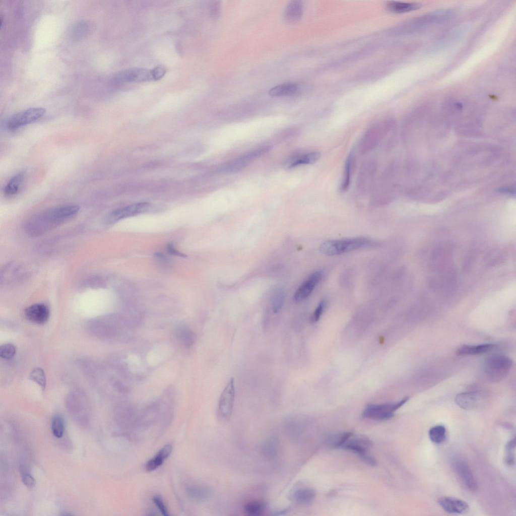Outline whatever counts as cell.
Segmentation results:
<instances>
[{
  "instance_id": "obj_1",
  "label": "cell",
  "mask_w": 516,
  "mask_h": 516,
  "mask_svg": "<svg viewBox=\"0 0 516 516\" xmlns=\"http://www.w3.org/2000/svg\"><path fill=\"white\" fill-rule=\"evenodd\" d=\"M79 209L77 205L63 206L49 209L31 219L26 225V229L32 235L43 234L73 218Z\"/></svg>"
},
{
  "instance_id": "obj_2",
  "label": "cell",
  "mask_w": 516,
  "mask_h": 516,
  "mask_svg": "<svg viewBox=\"0 0 516 516\" xmlns=\"http://www.w3.org/2000/svg\"><path fill=\"white\" fill-rule=\"evenodd\" d=\"M376 244V243L373 240L364 237L330 240L323 242L320 245L319 251L324 255L332 256Z\"/></svg>"
},
{
  "instance_id": "obj_3",
  "label": "cell",
  "mask_w": 516,
  "mask_h": 516,
  "mask_svg": "<svg viewBox=\"0 0 516 516\" xmlns=\"http://www.w3.org/2000/svg\"><path fill=\"white\" fill-rule=\"evenodd\" d=\"M395 127V122L387 120L370 126L364 133L359 143V151L366 154L373 150Z\"/></svg>"
},
{
  "instance_id": "obj_4",
  "label": "cell",
  "mask_w": 516,
  "mask_h": 516,
  "mask_svg": "<svg viewBox=\"0 0 516 516\" xmlns=\"http://www.w3.org/2000/svg\"><path fill=\"white\" fill-rule=\"evenodd\" d=\"M512 365V360L507 356L500 355L492 356L485 362V375L491 382H498L507 376Z\"/></svg>"
},
{
  "instance_id": "obj_5",
  "label": "cell",
  "mask_w": 516,
  "mask_h": 516,
  "mask_svg": "<svg viewBox=\"0 0 516 516\" xmlns=\"http://www.w3.org/2000/svg\"><path fill=\"white\" fill-rule=\"evenodd\" d=\"M409 400L406 397L395 403L383 404H370L367 405L362 413L364 418L377 420L389 419L394 416V412Z\"/></svg>"
},
{
  "instance_id": "obj_6",
  "label": "cell",
  "mask_w": 516,
  "mask_h": 516,
  "mask_svg": "<svg viewBox=\"0 0 516 516\" xmlns=\"http://www.w3.org/2000/svg\"><path fill=\"white\" fill-rule=\"evenodd\" d=\"M235 396L234 379L231 378L220 397L217 415L219 419L223 421L228 420L232 414Z\"/></svg>"
},
{
  "instance_id": "obj_7",
  "label": "cell",
  "mask_w": 516,
  "mask_h": 516,
  "mask_svg": "<svg viewBox=\"0 0 516 516\" xmlns=\"http://www.w3.org/2000/svg\"><path fill=\"white\" fill-rule=\"evenodd\" d=\"M45 111V108L42 107H32L20 111L7 119L6 127L11 131L16 130L41 118Z\"/></svg>"
},
{
  "instance_id": "obj_8",
  "label": "cell",
  "mask_w": 516,
  "mask_h": 516,
  "mask_svg": "<svg viewBox=\"0 0 516 516\" xmlns=\"http://www.w3.org/2000/svg\"><path fill=\"white\" fill-rule=\"evenodd\" d=\"M371 445L372 441L368 437L362 435L354 436L353 434L342 447L353 452L365 462L374 466L376 465V461L368 453Z\"/></svg>"
},
{
  "instance_id": "obj_9",
  "label": "cell",
  "mask_w": 516,
  "mask_h": 516,
  "mask_svg": "<svg viewBox=\"0 0 516 516\" xmlns=\"http://www.w3.org/2000/svg\"><path fill=\"white\" fill-rule=\"evenodd\" d=\"M152 71L143 68H131L121 71L113 77L112 82L115 84L128 82H144L153 81Z\"/></svg>"
},
{
  "instance_id": "obj_10",
  "label": "cell",
  "mask_w": 516,
  "mask_h": 516,
  "mask_svg": "<svg viewBox=\"0 0 516 516\" xmlns=\"http://www.w3.org/2000/svg\"><path fill=\"white\" fill-rule=\"evenodd\" d=\"M395 169L393 165H389L380 176L374 194L375 196L383 199H389L395 194L396 190Z\"/></svg>"
},
{
  "instance_id": "obj_11",
  "label": "cell",
  "mask_w": 516,
  "mask_h": 516,
  "mask_svg": "<svg viewBox=\"0 0 516 516\" xmlns=\"http://www.w3.org/2000/svg\"><path fill=\"white\" fill-rule=\"evenodd\" d=\"M376 171V163L373 160L365 161L360 168L357 182L358 190L368 193L373 187Z\"/></svg>"
},
{
  "instance_id": "obj_12",
  "label": "cell",
  "mask_w": 516,
  "mask_h": 516,
  "mask_svg": "<svg viewBox=\"0 0 516 516\" xmlns=\"http://www.w3.org/2000/svg\"><path fill=\"white\" fill-rule=\"evenodd\" d=\"M453 469L464 486L471 491L478 488L477 483L467 462L461 457H455L452 461Z\"/></svg>"
},
{
  "instance_id": "obj_13",
  "label": "cell",
  "mask_w": 516,
  "mask_h": 516,
  "mask_svg": "<svg viewBox=\"0 0 516 516\" xmlns=\"http://www.w3.org/2000/svg\"><path fill=\"white\" fill-rule=\"evenodd\" d=\"M151 205L148 203H138L112 211L106 217V224H112L122 219L143 213L148 211Z\"/></svg>"
},
{
  "instance_id": "obj_14",
  "label": "cell",
  "mask_w": 516,
  "mask_h": 516,
  "mask_svg": "<svg viewBox=\"0 0 516 516\" xmlns=\"http://www.w3.org/2000/svg\"><path fill=\"white\" fill-rule=\"evenodd\" d=\"M486 393L480 391H470L458 394L455 398L456 404L461 408L471 410L483 405L487 401Z\"/></svg>"
},
{
  "instance_id": "obj_15",
  "label": "cell",
  "mask_w": 516,
  "mask_h": 516,
  "mask_svg": "<svg viewBox=\"0 0 516 516\" xmlns=\"http://www.w3.org/2000/svg\"><path fill=\"white\" fill-rule=\"evenodd\" d=\"M268 150L267 147H261L250 151L245 155L235 159L222 167L224 172H233L240 170L249 162L253 160Z\"/></svg>"
},
{
  "instance_id": "obj_16",
  "label": "cell",
  "mask_w": 516,
  "mask_h": 516,
  "mask_svg": "<svg viewBox=\"0 0 516 516\" xmlns=\"http://www.w3.org/2000/svg\"><path fill=\"white\" fill-rule=\"evenodd\" d=\"M322 276V272L321 271H317L312 273L296 291L294 295V301L299 302L306 299L319 283Z\"/></svg>"
},
{
  "instance_id": "obj_17",
  "label": "cell",
  "mask_w": 516,
  "mask_h": 516,
  "mask_svg": "<svg viewBox=\"0 0 516 516\" xmlns=\"http://www.w3.org/2000/svg\"><path fill=\"white\" fill-rule=\"evenodd\" d=\"M25 314L27 319L36 324H45L49 319L50 311L47 305L43 303H36L26 308Z\"/></svg>"
},
{
  "instance_id": "obj_18",
  "label": "cell",
  "mask_w": 516,
  "mask_h": 516,
  "mask_svg": "<svg viewBox=\"0 0 516 516\" xmlns=\"http://www.w3.org/2000/svg\"><path fill=\"white\" fill-rule=\"evenodd\" d=\"M316 493L314 490L309 487L299 485L295 487L290 494V498L295 503L301 506H307L314 501Z\"/></svg>"
},
{
  "instance_id": "obj_19",
  "label": "cell",
  "mask_w": 516,
  "mask_h": 516,
  "mask_svg": "<svg viewBox=\"0 0 516 516\" xmlns=\"http://www.w3.org/2000/svg\"><path fill=\"white\" fill-rule=\"evenodd\" d=\"M438 503L445 511L449 513H463L469 507L465 501L451 497H441L438 499Z\"/></svg>"
},
{
  "instance_id": "obj_20",
  "label": "cell",
  "mask_w": 516,
  "mask_h": 516,
  "mask_svg": "<svg viewBox=\"0 0 516 516\" xmlns=\"http://www.w3.org/2000/svg\"><path fill=\"white\" fill-rule=\"evenodd\" d=\"M172 450V444L168 443L164 445L153 458L147 462L145 465L146 470L151 472L157 469L169 457Z\"/></svg>"
},
{
  "instance_id": "obj_21",
  "label": "cell",
  "mask_w": 516,
  "mask_h": 516,
  "mask_svg": "<svg viewBox=\"0 0 516 516\" xmlns=\"http://www.w3.org/2000/svg\"><path fill=\"white\" fill-rule=\"evenodd\" d=\"M320 156V153L316 151L298 154L294 155L289 160L288 167L292 168L300 165L313 164L319 159Z\"/></svg>"
},
{
  "instance_id": "obj_22",
  "label": "cell",
  "mask_w": 516,
  "mask_h": 516,
  "mask_svg": "<svg viewBox=\"0 0 516 516\" xmlns=\"http://www.w3.org/2000/svg\"><path fill=\"white\" fill-rule=\"evenodd\" d=\"M302 14V4L300 1H292L287 5L284 13L285 20L290 23L298 21Z\"/></svg>"
},
{
  "instance_id": "obj_23",
  "label": "cell",
  "mask_w": 516,
  "mask_h": 516,
  "mask_svg": "<svg viewBox=\"0 0 516 516\" xmlns=\"http://www.w3.org/2000/svg\"><path fill=\"white\" fill-rule=\"evenodd\" d=\"M494 345L492 344H482L477 345H463L457 351L458 355H478L492 350Z\"/></svg>"
},
{
  "instance_id": "obj_24",
  "label": "cell",
  "mask_w": 516,
  "mask_h": 516,
  "mask_svg": "<svg viewBox=\"0 0 516 516\" xmlns=\"http://www.w3.org/2000/svg\"><path fill=\"white\" fill-rule=\"evenodd\" d=\"M355 157L354 153H350L345 162L341 189L346 191L350 186L352 174L355 167Z\"/></svg>"
},
{
  "instance_id": "obj_25",
  "label": "cell",
  "mask_w": 516,
  "mask_h": 516,
  "mask_svg": "<svg viewBox=\"0 0 516 516\" xmlns=\"http://www.w3.org/2000/svg\"><path fill=\"white\" fill-rule=\"evenodd\" d=\"M298 90V86L293 83H285L278 85L271 88L269 93L272 96L291 95L295 94Z\"/></svg>"
},
{
  "instance_id": "obj_26",
  "label": "cell",
  "mask_w": 516,
  "mask_h": 516,
  "mask_svg": "<svg viewBox=\"0 0 516 516\" xmlns=\"http://www.w3.org/2000/svg\"><path fill=\"white\" fill-rule=\"evenodd\" d=\"M25 176V172H21L11 178L4 187L5 194L8 196L16 195L18 192Z\"/></svg>"
},
{
  "instance_id": "obj_27",
  "label": "cell",
  "mask_w": 516,
  "mask_h": 516,
  "mask_svg": "<svg viewBox=\"0 0 516 516\" xmlns=\"http://www.w3.org/2000/svg\"><path fill=\"white\" fill-rule=\"evenodd\" d=\"M419 8V4L415 3L391 2L387 4V8L389 10L396 13L410 12Z\"/></svg>"
},
{
  "instance_id": "obj_28",
  "label": "cell",
  "mask_w": 516,
  "mask_h": 516,
  "mask_svg": "<svg viewBox=\"0 0 516 516\" xmlns=\"http://www.w3.org/2000/svg\"><path fill=\"white\" fill-rule=\"evenodd\" d=\"M188 493L194 499L203 501L207 499L211 494L210 490L202 485H194L188 488Z\"/></svg>"
},
{
  "instance_id": "obj_29",
  "label": "cell",
  "mask_w": 516,
  "mask_h": 516,
  "mask_svg": "<svg viewBox=\"0 0 516 516\" xmlns=\"http://www.w3.org/2000/svg\"><path fill=\"white\" fill-rule=\"evenodd\" d=\"M176 336L180 343L186 347L192 345L195 341L194 333L186 328H179L177 331Z\"/></svg>"
},
{
  "instance_id": "obj_30",
  "label": "cell",
  "mask_w": 516,
  "mask_h": 516,
  "mask_svg": "<svg viewBox=\"0 0 516 516\" xmlns=\"http://www.w3.org/2000/svg\"><path fill=\"white\" fill-rule=\"evenodd\" d=\"M265 504L260 501L253 500L247 502L244 506L245 513L251 516H258L262 514L264 510Z\"/></svg>"
},
{
  "instance_id": "obj_31",
  "label": "cell",
  "mask_w": 516,
  "mask_h": 516,
  "mask_svg": "<svg viewBox=\"0 0 516 516\" xmlns=\"http://www.w3.org/2000/svg\"><path fill=\"white\" fill-rule=\"evenodd\" d=\"M51 431L53 435L56 438L62 437L64 431V422L63 417L59 415H54L51 420Z\"/></svg>"
},
{
  "instance_id": "obj_32",
  "label": "cell",
  "mask_w": 516,
  "mask_h": 516,
  "mask_svg": "<svg viewBox=\"0 0 516 516\" xmlns=\"http://www.w3.org/2000/svg\"><path fill=\"white\" fill-rule=\"evenodd\" d=\"M430 439L435 443L442 442L446 438V429L443 425H436L430 428L429 431Z\"/></svg>"
},
{
  "instance_id": "obj_33",
  "label": "cell",
  "mask_w": 516,
  "mask_h": 516,
  "mask_svg": "<svg viewBox=\"0 0 516 516\" xmlns=\"http://www.w3.org/2000/svg\"><path fill=\"white\" fill-rule=\"evenodd\" d=\"M29 378L37 383L43 390H44L46 384V379L44 370L40 368H34L30 373Z\"/></svg>"
},
{
  "instance_id": "obj_34",
  "label": "cell",
  "mask_w": 516,
  "mask_h": 516,
  "mask_svg": "<svg viewBox=\"0 0 516 516\" xmlns=\"http://www.w3.org/2000/svg\"><path fill=\"white\" fill-rule=\"evenodd\" d=\"M284 293L282 289L276 290L273 295L272 303L274 312L277 313L281 309L284 301Z\"/></svg>"
},
{
  "instance_id": "obj_35",
  "label": "cell",
  "mask_w": 516,
  "mask_h": 516,
  "mask_svg": "<svg viewBox=\"0 0 516 516\" xmlns=\"http://www.w3.org/2000/svg\"><path fill=\"white\" fill-rule=\"evenodd\" d=\"M16 353V347L12 344L6 343L0 347V356L5 359L12 358Z\"/></svg>"
},
{
  "instance_id": "obj_36",
  "label": "cell",
  "mask_w": 516,
  "mask_h": 516,
  "mask_svg": "<svg viewBox=\"0 0 516 516\" xmlns=\"http://www.w3.org/2000/svg\"><path fill=\"white\" fill-rule=\"evenodd\" d=\"M153 501L162 515H169L168 509L161 496L159 495H155L153 498Z\"/></svg>"
},
{
  "instance_id": "obj_37",
  "label": "cell",
  "mask_w": 516,
  "mask_h": 516,
  "mask_svg": "<svg viewBox=\"0 0 516 516\" xmlns=\"http://www.w3.org/2000/svg\"><path fill=\"white\" fill-rule=\"evenodd\" d=\"M325 306V301L324 300H321L310 317V320L311 322L314 323L319 320L324 310Z\"/></svg>"
},
{
  "instance_id": "obj_38",
  "label": "cell",
  "mask_w": 516,
  "mask_h": 516,
  "mask_svg": "<svg viewBox=\"0 0 516 516\" xmlns=\"http://www.w3.org/2000/svg\"><path fill=\"white\" fill-rule=\"evenodd\" d=\"M23 484L28 488H33L35 486V481L33 476L28 472H23L22 475Z\"/></svg>"
},
{
  "instance_id": "obj_39",
  "label": "cell",
  "mask_w": 516,
  "mask_h": 516,
  "mask_svg": "<svg viewBox=\"0 0 516 516\" xmlns=\"http://www.w3.org/2000/svg\"><path fill=\"white\" fill-rule=\"evenodd\" d=\"M154 80L157 81L161 79L164 76L166 71L162 67H158L152 70Z\"/></svg>"
},
{
  "instance_id": "obj_40",
  "label": "cell",
  "mask_w": 516,
  "mask_h": 516,
  "mask_svg": "<svg viewBox=\"0 0 516 516\" xmlns=\"http://www.w3.org/2000/svg\"><path fill=\"white\" fill-rule=\"evenodd\" d=\"M514 449H506V455L505 457V462L509 465L511 466L514 464V455L513 453Z\"/></svg>"
},
{
  "instance_id": "obj_41",
  "label": "cell",
  "mask_w": 516,
  "mask_h": 516,
  "mask_svg": "<svg viewBox=\"0 0 516 516\" xmlns=\"http://www.w3.org/2000/svg\"><path fill=\"white\" fill-rule=\"evenodd\" d=\"M220 13V5L218 2L213 3L211 7V13L212 17L216 18L219 16Z\"/></svg>"
},
{
  "instance_id": "obj_42",
  "label": "cell",
  "mask_w": 516,
  "mask_h": 516,
  "mask_svg": "<svg viewBox=\"0 0 516 516\" xmlns=\"http://www.w3.org/2000/svg\"><path fill=\"white\" fill-rule=\"evenodd\" d=\"M167 249H168V251L170 253H172V254L176 255H178V256H185L184 254H183L182 253H181L180 252H179L176 249H175L174 248V247H173V245L171 243L169 244L168 245Z\"/></svg>"
}]
</instances>
